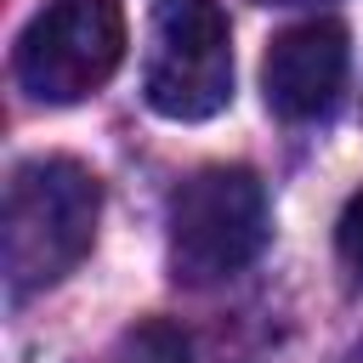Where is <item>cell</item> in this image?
<instances>
[{
	"mask_svg": "<svg viewBox=\"0 0 363 363\" xmlns=\"http://www.w3.org/2000/svg\"><path fill=\"white\" fill-rule=\"evenodd\" d=\"M261 6H306V0H261Z\"/></svg>",
	"mask_w": 363,
	"mask_h": 363,
	"instance_id": "9c48e42d",
	"label": "cell"
},
{
	"mask_svg": "<svg viewBox=\"0 0 363 363\" xmlns=\"http://www.w3.org/2000/svg\"><path fill=\"white\" fill-rule=\"evenodd\" d=\"M125 62V11L119 0H51L17 34V85L34 102H79L113 79Z\"/></svg>",
	"mask_w": 363,
	"mask_h": 363,
	"instance_id": "277c9868",
	"label": "cell"
},
{
	"mask_svg": "<svg viewBox=\"0 0 363 363\" xmlns=\"http://www.w3.org/2000/svg\"><path fill=\"white\" fill-rule=\"evenodd\" d=\"M335 238H340V255H346V267L363 278V187L346 199V210H340V227H335Z\"/></svg>",
	"mask_w": 363,
	"mask_h": 363,
	"instance_id": "52a82bcc",
	"label": "cell"
},
{
	"mask_svg": "<svg viewBox=\"0 0 363 363\" xmlns=\"http://www.w3.org/2000/svg\"><path fill=\"white\" fill-rule=\"evenodd\" d=\"M346 28L318 17V23H295L284 28L272 45H267V62H261V91H267V108L289 125H306V119H323L340 91H346Z\"/></svg>",
	"mask_w": 363,
	"mask_h": 363,
	"instance_id": "5b68a950",
	"label": "cell"
},
{
	"mask_svg": "<svg viewBox=\"0 0 363 363\" xmlns=\"http://www.w3.org/2000/svg\"><path fill=\"white\" fill-rule=\"evenodd\" d=\"M113 363H187V335L164 318H147V323L125 329Z\"/></svg>",
	"mask_w": 363,
	"mask_h": 363,
	"instance_id": "8992f818",
	"label": "cell"
},
{
	"mask_svg": "<svg viewBox=\"0 0 363 363\" xmlns=\"http://www.w3.org/2000/svg\"><path fill=\"white\" fill-rule=\"evenodd\" d=\"M142 96L159 119H216L233 102V34L216 0H153Z\"/></svg>",
	"mask_w": 363,
	"mask_h": 363,
	"instance_id": "3957f363",
	"label": "cell"
},
{
	"mask_svg": "<svg viewBox=\"0 0 363 363\" xmlns=\"http://www.w3.org/2000/svg\"><path fill=\"white\" fill-rule=\"evenodd\" d=\"M346 363H363V340H357V346H352V352H346Z\"/></svg>",
	"mask_w": 363,
	"mask_h": 363,
	"instance_id": "ba28073f",
	"label": "cell"
},
{
	"mask_svg": "<svg viewBox=\"0 0 363 363\" xmlns=\"http://www.w3.org/2000/svg\"><path fill=\"white\" fill-rule=\"evenodd\" d=\"M102 216V182L79 159H23L6 182V221H0V261L11 295H34L68 278L91 244Z\"/></svg>",
	"mask_w": 363,
	"mask_h": 363,
	"instance_id": "6da1fadb",
	"label": "cell"
},
{
	"mask_svg": "<svg viewBox=\"0 0 363 363\" xmlns=\"http://www.w3.org/2000/svg\"><path fill=\"white\" fill-rule=\"evenodd\" d=\"M267 244V187L244 164H204L170 199V272L176 284H227Z\"/></svg>",
	"mask_w": 363,
	"mask_h": 363,
	"instance_id": "7a4b0ae2",
	"label": "cell"
}]
</instances>
